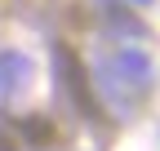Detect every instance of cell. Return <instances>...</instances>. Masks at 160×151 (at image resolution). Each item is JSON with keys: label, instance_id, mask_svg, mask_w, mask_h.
Here are the masks:
<instances>
[{"label": "cell", "instance_id": "obj_7", "mask_svg": "<svg viewBox=\"0 0 160 151\" xmlns=\"http://www.w3.org/2000/svg\"><path fill=\"white\" fill-rule=\"evenodd\" d=\"M133 5H151V0H133Z\"/></svg>", "mask_w": 160, "mask_h": 151}, {"label": "cell", "instance_id": "obj_3", "mask_svg": "<svg viewBox=\"0 0 160 151\" xmlns=\"http://www.w3.org/2000/svg\"><path fill=\"white\" fill-rule=\"evenodd\" d=\"M116 71L125 76V80H133L138 89H142V85H147V76H151V67H147L142 53H120V58H116Z\"/></svg>", "mask_w": 160, "mask_h": 151}, {"label": "cell", "instance_id": "obj_1", "mask_svg": "<svg viewBox=\"0 0 160 151\" xmlns=\"http://www.w3.org/2000/svg\"><path fill=\"white\" fill-rule=\"evenodd\" d=\"M53 58H58V85H62V93L71 98V107L80 111V116L98 120L102 107H98V98H93V85L85 76V62L76 58V49L71 45H53Z\"/></svg>", "mask_w": 160, "mask_h": 151}, {"label": "cell", "instance_id": "obj_5", "mask_svg": "<svg viewBox=\"0 0 160 151\" xmlns=\"http://www.w3.org/2000/svg\"><path fill=\"white\" fill-rule=\"evenodd\" d=\"M107 18L116 22V31H133V36H142V22H138V18H129L116 0H107Z\"/></svg>", "mask_w": 160, "mask_h": 151}, {"label": "cell", "instance_id": "obj_2", "mask_svg": "<svg viewBox=\"0 0 160 151\" xmlns=\"http://www.w3.org/2000/svg\"><path fill=\"white\" fill-rule=\"evenodd\" d=\"M27 71H31V62L22 58V53H0V89H18L27 80Z\"/></svg>", "mask_w": 160, "mask_h": 151}, {"label": "cell", "instance_id": "obj_6", "mask_svg": "<svg viewBox=\"0 0 160 151\" xmlns=\"http://www.w3.org/2000/svg\"><path fill=\"white\" fill-rule=\"evenodd\" d=\"M0 151H18V147H13V138L5 134V129H0Z\"/></svg>", "mask_w": 160, "mask_h": 151}, {"label": "cell", "instance_id": "obj_4", "mask_svg": "<svg viewBox=\"0 0 160 151\" xmlns=\"http://www.w3.org/2000/svg\"><path fill=\"white\" fill-rule=\"evenodd\" d=\"M18 129L27 134L31 147H49V142H53V124H49L45 116H22V120H18Z\"/></svg>", "mask_w": 160, "mask_h": 151}]
</instances>
